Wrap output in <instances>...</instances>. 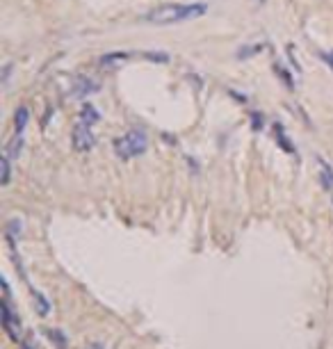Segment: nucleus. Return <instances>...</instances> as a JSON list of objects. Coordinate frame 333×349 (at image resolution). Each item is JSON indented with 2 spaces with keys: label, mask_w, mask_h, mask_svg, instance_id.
<instances>
[{
  "label": "nucleus",
  "mask_w": 333,
  "mask_h": 349,
  "mask_svg": "<svg viewBox=\"0 0 333 349\" xmlns=\"http://www.w3.org/2000/svg\"><path fill=\"white\" fill-rule=\"evenodd\" d=\"M208 12V7L203 3H192V5H162L158 10L149 12L144 16L146 23L153 25H173L180 23V21H190V19H199Z\"/></svg>",
  "instance_id": "f257e3e1"
},
{
  "label": "nucleus",
  "mask_w": 333,
  "mask_h": 349,
  "mask_svg": "<svg viewBox=\"0 0 333 349\" xmlns=\"http://www.w3.org/2000/svg\"><path fill=\"white\" fill-rule=\"evenodd\" d=\"M149 146V137H146L144 130H128L126 135L114 139V151L121 160H130V158H137L146 151Z\"/></svg>",
  "instance_id": "f03ea898"
},
{
  "label": "nucleus",
  "mask_w": 333,
  "mask_h": 349,
  "mask_svg": "<svg viewBox=\"0 0 333 349\" xmlns=\"http://www.w3.org/2000/svg\"><path fill=\"white\" fill-rule=\"evenodd\" d=\"M71 144H73V148H76L78 153L91 151L94 144H96V135L91 133V126H87V124H82V121H80V124L73 128V133H71Z\"/></svg>",
  "instance_id": "7ed1b4c3"
},
{
  "label": "nucleus",
  "mask_w": 333,
  "mask_h": 349,
  "mask_svg": "<svg viewBox=\"0 0 333 349\" xmlns=\"http://www.w3.org/2000/svg\"><path fill=\"white\" fill-rule=\"evenodd\" d=\"M3 326L7 331V335L14 340V342H21V324H18V315L12 311V303H9V297L3 299Z\"/></svg>",
  "instance_id": "20e7f679"
},
{
  "label": "nucleus",
  "mask_w": 333,
  "mask_h": 349,
  "mask_svg": "<svg viewBox=\"0 0 333 349\" xmlns=\"http://www.w3.org/2000/svg\"><path fill=\"white\" fill-rule=\"evenodd\" d=\"M100 89V83L96 78H78L76 80V87H73V96L76 98H85L89 94L98 92Z\"/></svg>",
  "instance_id": "39448f33"
},
{
  "label": "nucleus",
  "mask_w": 333,
  "mask_h": 349,
  "mask_svg": "<svg viewBox=\"0 0 333 349\" xmlns=\"http://www.w3.org/2000/svg\"><path fill=\"white\" fill-rule=\"evenodd\" d=\"M317 169H319V180H322L324 189H333V167L328 165L324 158H317Z\"/></svg>",
  "instance_id": "423d86ee"
},
{
  "label": "nucleus",
  "mask_w": 333,
  "mask_h": 349,
  "mask_svg": "<svg viewBox=\"0 0 333 349\" xmlns=\"http://www.w3.org/2000/svg\"><path fill=\"white\" fill-rule=\"evenodd\" d=\"M80 121H82V124H87V126L98 124V121H100L98 110H96L91 103H85V105H82V110H80Z\"/></svg>",
  "instance_id": "0eeeda50"
},
{
  "label": "nucleus",
  "mask_w": 333,
  "mask_h": 349,
  "mask_svg": "<svg viewBox=\"0 0 333 349\" xmlns=\"http://www.w3.org/2000/svg\"><path fill=\"white\" fill-rule=\"evenodd\" d=\"M21 151H23V135H21V133H16L12 139H9L7 146H5V156H9V158H18V156H21Z\"/></svg>",
  "instance_id": "6e6552de"
},
{
  "label": "nucleus",
  "mask_w": 333,
  "mask_h": 349,
  "mask_svg": "<svg viewBox=\"0 0 333 349\" xmlns=\"http://www.w3.org/2000/svg\"><path fill=\"white\" fill-rule=\"evenodd\" d=\"M27 119H30V112H27V107H18L16 114H14V126H16V133L23 135V130H25V126H27Z\"/></svg>",
  "instance_id": "1a4fd4ad"
},
{
  "label": "nucleus",
  "mask_w": 333,
  "mask_h": 349,
  "mask_svg": "<svg viewBox=\"0 0 333 349\" xmlns=\"http://www.w3.org/2000/svg\"><path fill=\"white\" fill-rule=\"evenodd\" d=\"M46 335H48V340L55 344L57 349H66V344H68V340H66V335L62 333V331H55V329H46Z\"/></svg>",
  "instance_id": "9d476101"
},
{
  "label": "nucleus",
  "mask_w": 333,
  "mask_h": 349,
  "mask_svg": "<svg viewBox=\"0 0 333 349\" xmlns=\"http://www.w3.org/2000/svg\"><path fill=\"white\" fill-rule=\"evenodd\" d=\"M0 165H3V176H0V185L5 187V185H9V180H12V158L3 153V158H0Z\"/></svg>",
  "instance_id": "9b49d317"
},
{
  "label": "nucleus",
  "mask_w": 333,
  "mask_h": 349,
  "mask_svg": "<svg viewBox=\"0 0 333 349\" xmlns=\"http://www.w3.org/2000/svg\"><path fill=\"white\" fill-rule=\"evenodd\" d=\"M128 53H109V55L100 57V64L103 66H114V64H121V62H128Z\"/></svg>",
  "instance_id": "f8f14e48"
},
{
  "label": "nucleus",
  "mask_w": 333,
  "mask_h": 349,
  "mask_svg": "<svg viewBox=\"0 0 333 349\" xmlns=\"http://www.w3.org/2000/svg\"><path fill=\"white\" fill-rule=\"evenodd\" d=\"M34 308H36V315H39V317H46L50 313L48 299H46L41 292H34Z\"/></svg>",
  "instance_id": "ddd939ff"
},
{
  "label": "nucleus",
  "mask_w": 333,
  "mask_h": 349,
  "mask_svg": "<svg viewBox=\"0 0 333 349\" xmlns=\"http://www.w3.org/2000/svg\"><path fill=\"white\" fill-rule=\"evenodd\" d=\"M274 130H276V135H274V137H276V142L281 144V146L285 148L287 153H294V146H292V144H290V142H287V139H285V133H283L281 124H276V126H274Z\"/></svg>",
  "instance_id": "4468645a"
},
{
  "label": "nucleus",
  "mask_w": 333,
  "mask_h": 349,
  "mask_svg": "<svg viewBox=\"0 0 333 349\" xmlns=\"http://www.w3.org/2000/svg\"><path fill=\"white\" fill-rule=\"evenodd\" d=\"M144 57L149 62H155V64H167V62H169L167 53H144Z\"/></svg>",
  "instance_id": "2eb2a0df"
},
{
  "label": "nucleus",
  "mask_w": 333,
  "mask_h": 349,
  "mask_svg": "<svg viewBox=\"0 0 333 349\" xmlns=\"http://www.w3.org/2000/svg\"><path fill=\"white\" fill-rule=\"evenodd\" d=\"M274 69H276V73H278V75H281V78H283V83H285V85H287V87H290V89H294V80H292V75H290V73H287V71H285V69H283V66H281V64H274Z\"/></svg>",
  "instance_id": "dca6fc26"
},
{
  "label": "nucleus",
  "mask_w": 333,
  "mask_h": 349,
  "mask_svg": "<svg viewBox=\"0 0 333 349\" xmlns=\"http://www.w3.org/2000/svg\"><path fill=\"white\" fill-rule=\"evenodd\" d=\"M21 221H16V219H12V221H9V224H7V235H9V238H14V235H21L23 233V228H21Z\"/></svg>",
  "instance_id": "f3484780"
},
{
  "label": "nucleus",
  "mask_w": 333,
  "mask_h": 349,
  "mask_svg": "<svg viewBox=\"0 0 333 349\" xmlns=\"http://www.w3.org/2000/svg\"><path fill=\"white\" fill-rule=\"evenodd\" d=\"M260 51H263V44H255V46L240 51V53H237V57H249V55H253V53H260Z\"/></svg>",
  "instance_id": "a211bd4d"
},
{
  "label": "nucleus",
  "mask_w": 333,
  "mask_h": 349,
  "mask_svg": "<svg viewBox=\"0 0 333 349\" xmlns=\"http://www.w3.org/2000/svg\"><path fill=\"white\" fill-rule=\"evenodd\" d=\"M251 126H253L255 130H258L260 126H263V119H260V114H251Z\"/></svg>",
  "instance_id": "6ab92c4d"
},
{
  "label": "nucleus",
  "mask_w": 333,
  "mask_h": 349,
  "mask_svg": "<svg viewBox=\"0 0 333 349\" xmlns=\"http://www.w3.org/2000/svg\"><path fill=\"white\" fill-rule=\"evenodd\" d=\"M9 71H12V64H5V69H3V85L9 83Z\"/></svg>",
  "instance_id": "aec40b11"
},
{
  "label": "nucleus",
  "mask_w": 333,
  "mask_h": 349,
  "mask_svg": "<svg viewBox=\"0 0 333 349\" xmlns=\"http://www.w3.org/2000/svg\"><path fill=\"white\" fill-rule=\"evenodd\" d=\"M322 57H324V60H326V64H331V66H333V51L328 53V55H322Z\"/></svg>",
  "instance_id": "412c9836"
},
{
  "label": "nucleus",
  "mask_w": 333,
  "mask_h": 349,
  "mask_svg": "<svg viewBox=\"0 0 333 349\" xmlns=\"http://www.w3.org/2000/svg\"><path fill=\"white\" fill-rule=\"evenodd\" d=\"M87 349H105V347H103V344H100V342H91Z\"/></svg>",
  "instance_id": "4be33fe9"
},
{
  "label": "nucleus",
  "mask_w": 333,
  "mask_h": 349,
  "mask_svg": "<svg viewBox=\"0 0 333 349\" xmlns=\"http://www.w3.org/2000/svg\"><path fill=\"white\" fill-rule=\"evenodd\" d=\"M21 347H23V349H32L30 342H25V340H21Z\"/></svg>",
  "instance_id": "5701e85b"
}]
</instances>
